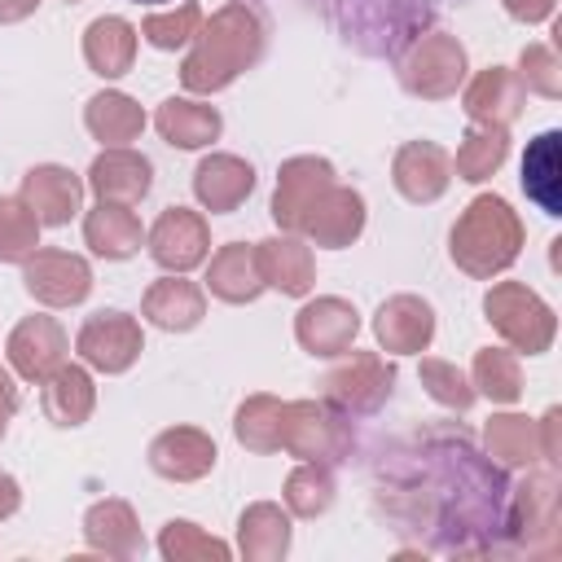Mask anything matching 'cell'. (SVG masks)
I'll return each instance as SVG.
<instances>
[{"label": "cell", "instance_id": "obj_45", "mask_svg": "<svg viewBox=\"0 0 562 562\" xmlns=\"http://www.w3.org/2000/svg\"><path fill=\"white\" fill-rule=\"evenodd\" d=\"M536 430H540V457H544V465H558V457H562V408L558 404L544 408V417L536 422Z\"/></svg>", "mask_w": 562, "mask_h": 562}, {"label": "cell", "instance_id": "obj_31", "mask_svg": "<svg viewBox=\"0 0 562 562\" xmlns=\"http://www.w3.org/2000/svg\"><path fill=\"white\" fill-rule=\"evenodd\" d=\"M154 127H158V136H162L171 149H202V145L220 140L224 119H220V110L206 105V101L167 97V101L154 110Z\"/></svg>", "mask_w": 562, "mask_h": 562}, {"label": "cell", "instance_id": "obj_23", "mask_svg": "<svg viewBox=\"0 0 562 562\" xmlns=\"http://www.w3.org/2000/svg\"><path fill=\"white\" fill-rule=\"evenodd\" d=\"M461 110L474 123H492V127H509L522 110H527V88L518 83V75L509 66H487L479 70L470 83H461Z\"/></svg>", "mask_w": 562, "mask_h": 562}, {"label": "cell", "instance_id": "obj_30", "mask_svg": "<svg viewBox=\"0 0 562 562\" xmlns=\"http://www.w3.org/2000/svg\"><path fill=\"white\" fill-rule=\"evenodd\" d=\"M290 509H281L277 501H255L237 518V553L246 562H281L290 553Z\"/></svg>", "mask_w": 562, "mask_h": 562}, {"label": "cell", "instance_id": "obj_6", "mask_svg": "<svg viewBox=\"0 0 562 562\" xmlns=\"http://www.w3.org/2000/svg\"><path fill=\"white\" fill-rule=\"evenodd\" d=\"M281 452L338 465L351 457V422L325 400H290L281 408Z\"/></svg>", "mask_w": 562, "mask_h": 562}, {"label": "cell", "instance_id": "obj_11", "mask_svg": "<svg viewBox=\"0 0 562 562\" xmlns=\"http://www.w3.org/2000/svg\"><path fill=\"white\" fill-rule=\"evenodd\" d=\"M334 184V162L321 154H299L285 158L277 171V189H272V220L281 233H299L307 211L316 206V198Z\"/></svg>", "mask_w": 562, "mask_h": 562}, {"label": "cell", "instance_id": "obj_36", "mask_svg": "<svg viewBox=\"0 0 562 562\" xmlns=\"http://www.w3.org/2000/svg\"><path fill=\"white\" fill-rule=\"evenodd\" d=\"M505 158H509V127L474 123V127L461 136L457 154H452V171H457L461 180H470V184H483V180H492V176L501 171Z\"/></svg>", "mask_w": 562, "mask_h": 562}, {"label": "cell", "instance_id": "obj_3", "mask_svg": "<svg viewBox=\"0 0 562 562\" xmlns=\"http://www.w3.org/2000/svg\"><path fill=\"white\" fill-rule=\"evenodd\" d=\"M522 237L527 233H522L518 211L501 193H479L457 215V224L448 233V255L465 277L492 281L522 255Z\"/></svg>", "mask_w": 562, "mask_h": 562}, {"label": "cell", "instance_id": "obj_17", "mask_svg": "<svg viewBox=\"0 0 562 562\" xmlns=\"http://www.w3.org/2000/svg\"><path fill=\"white\" fill-rule=\"evenodd\" d=\"M373 338L391 356H422L435 342V307L422 294H391L373 312Z\"/></svg>", "mask_w": 562, "mask_h": 562}, {"label": "cell", "instance_id": "obj_7", "mask_svg": "<svg viewBox=\"0 0 562 562\" xmlns=\"http://www.w3.org/2000/svg\"><path fill=\"white\" fill-rule=\"evenodd\" d=\"M465 70H470L465 44L448 31H430L422 40H413L400 57V83L408 97H422V101L457 97L465 83Z\"/></svg>", "mask_w": 562, "mask_h": 562}, {"label": "cell", "instance_id": "obj_16", "mask_svg": "<svg viewBox=\"0 0 562 562\" xmlns=\"http://www.w3.org/2000/svg\"><path fill=\"white\" fill-rule=\"evenodd\" d=\"M9 369L22 378V382H44L57 364H66V351H70V338L61 329L57 316H22L9 334Z\"/></svg>", "mask_w": 562, "mask_h": 562}, {"label": "cell", "instance_id": "obj_24", "mask_svg": "<svg viewBox=\"0 0 562 562\" xmlns=\"http://www.w3.org/2000/svg\"><path fill=\"white\" fill-rule=\"evenodd\" d=\"M140 316H145L154 329L189 334V329H198L202 316H206V294H202V285L184 281V272H167V277H158V281L140 294Z\"/></svg>", "mask_w": 562, "mask_h": 562}, {"label": "cell", "instance_id": "obj_18", "mask_svg": "<svg viewBox=\"0 0 562 562\" xmlns=\"http://www.w3.org/2000/svg\"><path fill=\"white\" fill-rule=\"evenodd\" d=\"M149 470L158 479H171V483H198L215 470V439L198 426H167L162 435L149 439Z\"/></svg>", "mask_w": 562, "mask_h": 562}, {"label": "cell", "instance_id": "obj_1", "mask_svg": "<svg viewBox=\"0 0 562 562\" xmlns=\"http://www.w3.org/2000/svg\"><path fill=\"white\" fill-rule=\"evenodd\" d=\"M378 501L395 509L435 553H509L505 514L509 483L496 461L474 452L470 435L426 430L408 452H395L378 474Z\"/></svg>", "mask_w": 562, "mask_h": 562}, {"label": "cell", "instance_id": "obj_32", "mask_svg": "<svg viewBox=\"0 0 562 562\" xmlns=\"http://www.w3.org/2000/svg\"><path fill=\"white\" fill-rule=\"evenodd\" d=\"M83 241H88L92 255L119 263V259H132L140 250L145 228H140V220H136L132 206H123V202H97L83 215Z\"/></svg>", "mask_w": 562, "mask_h": 562}, {"label": "cell", "instance_id": "obj_5", "mask_svg": "<svg viewBox=\"0 0 562 562\" xmlns=\"http://www.w3.org/2000/svg\"><path fill=\"white\" fill-rule=\"evenodd\" d=\"M505 544H509V553H527V558L558 553L562 540H558V474H553V465L540 474H527L518 487H509Z\"/></svg>", "mask_w": 562, "mask_h": 562}, {"label": "cell", "instance_id": "obj_28", "mask_svg": "<svg viewBox=\"0 0 562 562\" xmlns=\"http://www.w3.org/2000/svg\"><path fill=\"white\" fill-rule=\"evenodd\" d=\"M83 540H88L92 553H105V558H136L145 549L136 509L127 501H119V496H105V501L88 505V514H83Z\"/></svg>", "mask_w": 562, "mask_h": 562}, {"label": "cell", "instance_id": "obj_51", "mask_svg": "<svg viewBox=\"0 0 562 562\" xmlns=\"http://www.w3.org/2000/svg\"><path fill=\"white\" fill-rule=\"evenodd\" d=\"M66 4H79V0H66Z\"/></svg>", "mask_w": 562, "mask_h": 562}, {"label": "cell", "instance_id": "obj_37", "mask_svg": "<svg viewBox=\"0 0 562 562\" xmlns=\"http://www.w3.org/2000/svg\"><path fill=\"white\" fill-rule=\"evenodd\" d=\"M281 408H285V400H277V395H268V391L246 395V400L237 404V413H233V435H237V443H241L246 452H259V457L281 452Z\"/></svg>", "mask_w": 562, "mask_h": 562}, {"label": "cell", "instance_id": "obj_12", "mask_svg": "<svg viewBox=\"0 0 562 562\" xmlns=\"http://www.w3.org/2000/svg\"><path fill=\"white\" fill-rule=\"evenodd\" d=\"M145 246L162 272H193L211 255V228L189 206H167L154 228L145 233Z\"/></svg>", "mask_w": 562, "mask_h": 562}, {"label": "cell", "instance_id": "obj_2", "mask_svg": "<svg viewBox=\"0 0 562 562\" xmlns=\"http://www.w3.org/2000/svg\"><path fill=\"white\" fill-rule=\"evenodd\" d=\"M189 44L193 48L180 61V83L193 97H211V92H224L250 66H259L268 48V26L246 0H228L211 18H202Z\"/></svg>", "mask_w": 562, "mask_h": 562}, {"label": "cell", "instance_id": "obj_42", "mask_svg": "<svg viewBox=\"0 0 562 562\" xmlns=\"http://www.w3.org/2000/svg\"><path fill=\"white\" fill-rule=\"evenodd\" d=\"M198 26H202V9L193 4V0H180L176 9H162V13H149V18H140V40L145 44H154V48H162V53H176V48H184L193 35H198Z\"/></svg>", "mask_w": 562, "mask_h": 562}, {"label": "cell", "instance_id": "obj_22", "mask_svg": "<svg viewBox=\"0 0 562 562\" xmlns=\"http://www.w3.org/2000/svg\"><path fill=\"white\" fill-rule=\"evenodd\" d=\"M364 220H369V211H364V198L356 193V189H347V184H329L321 198H316V206L307 211V220H303V228L299 233H307L316 246H325V250H342V246H351L360 233H364Z\"/></svg>", "mask_w": 562, "mask_h": 562}, {"label": "cell", "instance_id": "obj_26", "mask_svg": "<svg viewBox=\"0 0 562 562\" xmlns=\"http://www.w3.org/2000/svg\"><path fill=\"white\" fill-rule=\"evenodd\" d=\"M44 391H40V408H44V417L53 422V426H61V430H75V426H83L88 417H92V408H97V382H92V373H88V364H57L44 382H40Z\"/></svg>", "mask_w": 562, "mask_h": 562}, {"label": "cell", "instance_id": "obj_25", "mask_svg": "<svg viewBox=\"0 0 562 562\" xmlns=\"http://www.w3.org/2000/svg\"><path fill=\"white\" fill-rule=\"evenodd\" d=\"M255 193V167L237 154H206L193 171V198L211 211V215H228L237 211L246 198Z\"/></svg>", "mask_w": 562, "mask_h": 562}, {"label": "cell", "instance_id": "obj_14", "mask_svg": "<svg viewBox=\"0 0 562 562\" xmlns=\"http://www.w3.org/2000/svg\"><path fill=\"white\" fill-rule=\"evenodd\" d=\"M356 334H360V312H356L347 299H338V294L307 299V303L299 307V316H294V338H299V347H303L307 356H321V360L351 351Z\"/></svg>", "mask_w": 562, "mask_h": 562}, {"label": "cell", "instance_id": "obj_40", "mask_svg": "<svg viewBox=\"0 0 562 562\" xmlns=\"http://www.w3.org/2000/svg\"><path fill=\"white\" fill-rule=\"evenodd\" d=\"M158 553H162L167 562H228V558H233V549H228L220 536L202 531V527L189 522V518H171V522L158 531Z\"/></svg>", "mask_w": 562, "mask_h": 562}, {"label": "cell", "instance_id": "obj_4", "mask_svg": "<svg viewBox=\"0 0 562 562\" xmlns=\"http://www.w3.org/2000/svg\"><path fill=\"white\" fill-rule=\"evenodd\" d=\"M483 316L509 342V351H518V356H540L558 338L553 307L531 285H522V281H496L483 294Z\"/></svg>", "mask_w": 562, "mask_h": 562}, {"label": "cell", "instance_id": "obj_15", "mask_svg": "<svg viewBox=\"0 0 562 562\" xmlns=\"http://www.w3.org/2000/svg\"><path fill=\"white\" fill-rule=\"evenodd\" d=\"M391 180H395L404 202L430 206L452 184V154L443 145H435V140H404L395 149V158H391Z\"/></svg>", "mask_w": 562, "mask_h": 562}, {"label": "cell", "instance_id": "obj_38", "mask_svg": "<svg viewBox=\"0 0 562 562\" xmlns=\"http://www.w3.org/2000/svg\"><path fill=\"white\" fill-rule=\"evenodd\" d=\"M470 386H474V395H487L492 404H514L522 395L518 351H509V347H479L474 364H470Z\"/></svg>", "mask_w": 562, "mask_h": 562}, {"label": "cell", "instance_id": "obj_34", "mask_svg": "<svg viewBox=\"0 0 562 562\" xmlns=\"http://www.w3.org/2000/svg\"><path fill=\"white\" fill-rule=\"evenodd\" d=\"M483 443H487V457L496 465L531 470L536 461H544L540 457V430L522 413H492L487 426H483Z\"/></svg>", "mask_w": 562, "mask_h": 562}, {"label": "cell", "instance_id": "obj_46", "mask_svg": "<svg viewBox=\"0 0 562 562\" xmlns=\"http://www.w3.org/2000/svg\"><path fill=\"white\" fill-rule=\"evenodd\" d=\"M558 9V0H505V13L522 26H536V22H549Z\"/></svg>", "mask_w": 562, "mask_h": 562}, {"label": "cell", "instance_id": "obj_41", "mask_svg": "<svg viewBox=\"0 0 562 562\" xmlns=\"http://www.w3.org/2000/svg\"><path fill=\"white\" fill-rule=\"evenodd\" d=\"M40 228L22 198H0V263H26L40 250Z\"/></svg>", "mask_w": 562, "mask_h": 562}, {"label": "cell", "instance_id": "obj_50", "mask_svg": "<svg viewBox=\"0 0 562 562\" xmlns=\"http://www.w3.org/2000/svg\"><path fill=\"white\" fill-rule=\"evenodd\" d=\"M132 4H167V0H132Z\"/></svg>", "mask_w": 562, "mask_h": 562}, {"label": "cell", "instance_id": "obj_33", "mask_svg": "<svg viewBox=\"0 0 562 562\" xmlns=\"http://www.w3.org/2000/svg\"><path fill=\"white\" fill-rule=\"evenodd\" d=\"M83 127H88V136L101 140L105 149H110V145H132V140L145 132V110L136 105V97L105 88V92L88 97V105H83Z\"/></svg>", "mask_w": 562, "mask_h": 562}, {"label": "cell", "instance_id": "obj_10", "mask_svg": "<svg viewBox=\"0 0 562 562\" xmlns=\"http://www.w3.org/2000/svg\"><path fill=\"white\" fill-rule=\"evenodd\" d=\"M75 351L97 373H127L145 351V334L136 325V316H127L119 307H101L79 325Z\"/></svg>", "mask_w": 562, "mask_h": 562}, {"label": "cell", "instance_id": "obj_47", "mask_svg": "<svg viewBox=\"0 0 562 562\" xmlns=\"http://www.w3.org/2000/svg\"><path fill=\"white\" fill-rule=\"evenodd\" d=\"M13 413H18V382H13V373L0 364V439H4V430H9V422H13Z\"/></svg>", "mask_w": 562, "mask_h": 562}, {"label": "cell", "instance_id": "obj_49", "mask_svg": "<svg viewBox=\"0 0 562 562\" xmlns=\"http://www.w3.org/2000/svg\"><path fill=\"white\" fill-rule=\"evenodd\" d=\"M35 4H40V0H0V22H4V26H9V22H22V18L35 13Z\"/></svg>", "mask_w": 562, "mask_h": 562}, {"label": "cell", "instance_id": "obj_20", "mask_svg": "<svg viewBox=\"0 0 562 562\" xmlns=\"http://www.w3.org/2000/svg\"><path fill=\"white\" fill-rule=\"evenodd\" d=\"M97 202H123V206H136L149 189H154V162L145 154H136L132 145H110L92 158L88 167V180H83Z\"/></svg>", "mask_w": 562, "mask_h": 562}, {"label": "cell", "instance_id": "obj_39", "mask_svg": "<svg viewBox=\"0 0 562 562\" xmlns=\"http://www.w3.org/2000/svg\"><path fill=\"white\" fill-rule=\"evenodd\" d=\"M334 470L325 461H299L285 479V509L290 518H321L334 505Z\"/></svg>", "mask_w": 562, "mask_h": 562}, {"label": "cell", "instance_id": "obj_8", "mask_svg": "<svg viewBox=\"0 0 562 562\" xmlns=\"http://www.w3.org/2000/svg\"><path fill=\"white\" fill-rule=\"evenodd\" d=\"M325 404H334L342 417H369L378 413L395 391V364L378 351H342V360L325 373Z\"/></svg>", "mask_w": 562, "mask_h": 562}, {"label": "cell", "instance_id": "obj_48", "mask_svg": "<svg viewBox=\"0 0 562 562\" xmlns=\"http://www.w3.org/2000/svg\"><path fill=\"white\" fill-rule=\"evenodd\" d=\"M18 505H22V487H18V479H13V474H4V470H0V522H4V518H13V514H18Z\"/></svg>", "mask_w": 562, "mask_h": 562}, {"label": "cell", "instance_id": "obj_35", "mask_svg": "<svg viewBox=\"0 0 562 562\" xmlns=\"http://www.w3.org/2000/svg\"><path fill=\"white\" fill-rule=\"evenodd\" d=\"M558 145H562V132H540L527 154H522V193L544 211V215H562V198H558V184H562V158H558Z\"/></svg>", "mask_w": 562, "mask_h": 562}, {"label": "cell", "instance_id": "obj_21", "mask_svg": "<svg viewBox=\"0 0 562 562\" xmlns=\"http://www.w3.org/2000/svg\"><path fill=\"white\" fill-rule=\"evenodd\" d=\"M255 259H259L263 285L285 299H303L316 285V259L299 233H272V237L255 241Z\"/></svg>", "mask_w": 562, "mask_h": 562}, {"label": "cell", "instance_id": "obj_43", "mask_svg": "<svg viewBox=\"0 0 562 562\" xmlns=\"http://www.w3.org/2000/svg\"><path fill=\"white\" fill-rule=\"evenodd\" d=\"M417 378H422V386H426V395L435 400V404H443V408H452V413H465L470 404H474V386H470V378L452 364V360H439V356H426L422 364H417Z\"/></svg>", "mask_w": 562, "mask_h": 562}, {"label": "cell", "instance_id": "obj_27", "mask_svg": "<svg viewBox=\"0 0 562 562\" xmlns=\"http://www.w3.org/2000/svg\"><path fill=\"white\" fill-rule=\"evenodd\" d=\"M136 44H140V31L119 13L92 18L83 26V61L101 79H123L136 61Z\"/></svg>", "mask_w": 562, "mask_h": 562}, {"label": "cell", "instance_id": "obj_9", "mask_svg": "<svg viewBox=\"0 0 562 562\" xmlns=\"http://www.w3.org/2000/svg\"><path fill=\"white\" fill-rule=\"evenodd\" d=\"M342 9L351 13L342 22V40L373 57L408 48L413 26L426 22V4H417V0H342Z\"/></svg>", "mask_w": 562, "mask_h": 562}, {"label": "cell", "instance_id": "obj_44", "mask_svg": "<svg viewBox=\"0 0 562 562\" xmlns=\"http://www.w3.org/2000/svg\"><path fill=\"white\" fill-rule=\"evenodd\" d=\"M514 75H518V83L527 92H536L544 101H558L562 97V61H558V53L549 44H527L518 53V70Z\"/></svg>", "mask_w": 562, "mask_h": 562}, {"label": "cell", "instance_id": "obj_13", "mask_svg": "<svg viewBox=\"0 0 562 562\" xmlns=\"http://www.w3.org/2000/svg\"><path fill=\"white\" fill-rule=\"evenodd\" d=\"M22 285L44 307H75L92 294V268L70 250H35L22 263Z\"/></svg>", "mask_w": 562, "mask_h": 562}, {"label": "cell", "instance_id": "obj_29", "mask_svg": "<svg viewBox=\"0 0 562 562\" xmlns=\"http://www.w3.org/2000/svg\"><path fill=\"white\" fill-rule=\"evenodd\" d=\"M206 290L220 303H255L268 285L259 277L255 246L246 241H224L215 255H206Z\"/></svg>", "mask_w": 562, "mask_h": 562}, {"label": "cell", "instance_id": "obj_19", "mask_svg": "<svg viewBox=\"0 0 562 562\" xmlns=\"http://www.w3.org/2000/svg\"><path fill=\"white\" fill-rule=\"evenodd\" d=\"M83 180L70 171V167H61V162H40V167H31L26 176H22V202L35 211V220L44 224V228H61V224H70L79 211H83Z\"/></svg>", "mask_w": 562, "mask_h": 562}]
</instances>
